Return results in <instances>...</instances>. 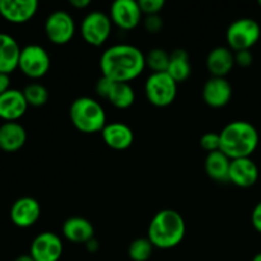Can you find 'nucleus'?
Returning a JSON list of instances; mask_svg holds the SVG:
<instances>
[{
    "label": "nucleus",
    "instance_id": "f257e3e1",
    "mask_svg": "<svg viewBox=\"0 0 261 261\" xmlns=\"http://www.w3.org/2000/svg\"><path fill=\"white\" fill-rule=\"evenodd\" d=\"M145 55L137 46L120 43L106 48L99 58L102 76L119 83H129L145 69Z\"/></svg>",
    "mask_w": 261,
    "mask_h": 261
},
{
    "label": "nucleus",
    "instance_id": "f03ea898",
    "mask_svg": "<svg viewBox=\"0 0 261 261\" xmlns=\"http://www.w3.org/2000/svg\"><path fill=\"white\" fill-rule=\"evenodd\" d=\"M221 150L229 158H249L259 145V133L249 121H232L219 133Z\"/></svg>",
    "mask_w": 261,
    "mask_h": 261
},
{
    "label": "nucleus",
    "instance_id": "7ed1b4c3",
    "mask_svg": "<svg viewBox=\"0 0 261 261\" xmlns=\"http://www.w3.org/2000/svg\"><path fill=\"white\" fill-rule=\"evenodd\" d=\"M185 233V219L173 209H162L155 213L148 227V240L153 246L162 250L180 245Z\"/></svg>",
    "mask_w": 261,
    "mask_h": 261
},
{
    "label": "nucleus",
    "instance_id": "20e7f679",
    "mask_svg": "<svg viewBox=\"0 0 261 261\" xmlns=\"http://www.w3.org/2000/svg\"><path fill=\"white\" fill-rule=\"evenodd\" d=\"M69 116L75 129L84 134L102 132L107 125L103 107L91 97H79L74 99L69 109Z\"/></svg>",
    "mask_w": 261,
    "mask_h": 261
},
{
    "label": "nucleus",
    "instance_id": "39448f33",
    "mask_svg": "<svg viewBox=\"0 0 261 261\" xmlns=\"http://www.w3.org/2000/svg\"><path fill=\"white\" fill-rule=\"evenodd\" d=\"M261 27L252 18H240L232 22L227 30L226 38L232 51L251 50L260 40Z\"/></svg>",
    "mask_w": 261,
    "mask_h": 261
},
{
    "label": "nucleus",
    "instance_id": "423d86ee",
    "mask_svg": "<svg viewBox=\"0 0 261 261\" xmlns=\"http://www.w3.org/2000/svg\"><path fill=\"white\" fill-rule=\"evenodd\" d=\"M147 99L155 107H167L177 96V83L167 73H152L144 86Z\"/></svg>",
    "mask_w": 261,
    "mask_h": 261
},
{
    "label": "nucleus",
    "instance_id": "0eeeda50",
    "mask_svg": "<svg viewBox=\"0 0 261 261\" xmlns=\"http://www.w3.org/2000/svg\"><path fill=\"white\" fill-rule=\"evenodd\" d=\"M50 55L42 46L27 45L20 50L18 68L28 78H42L50 70Z\"/></svg>",
    "mask_w": 261,
    "mask_h": 261
},
{
    "label": "nucleus",
    "instance_id": "6e6552de",
    "mask_svg": "<svg viewBox=\"0 0 261 261\" xmlns=\"http://www.w3.org/2000/svg\"><path fill=\"white\" fill-rule=\"evenodd\" d=\"M112 22L107 14L102 12H91L83 18L81 33L88 45L98 47L102 46L111 35Z\"/></svg>",
    "mask_w": 261,
    "mask_h": 261
},
{
    "label": "nucleus",
    "instance_id": "1a4fd4ad",
    "mask_svg": "<svg viewBox=\"0 0 261 261\" xmlns=\"http://www.w3.org/2000/svg\"><path fill=\"white\" fill-rule=\"evenodd\" d=\"M45 33L55 45H66L75 35V22L65 10H55L46 18Z\"/></svg>",
    "mask_w": 261,
    "mask_h": 261
},
{
    "label": "nucleus",
    "instance_id": "9d476101",
    "mask_svg": "<svg viewBox=\"0 0 261 261\" xmlns=\"http://www.w3.org/2000/svg\"><path fill=\"white\" fill-rule=\"evenodd\" d=\"M64 245L60 236L54 232H42L31 244L30 255L35 261H59Z\"/></svg>",
    "mask_w": 261,
    "mask_h": 261
},
{
    "label": "nucleus",
    "instance_id": "9b49d317",
    "mask_svg": "<svg viewBox=\"0 0 261 261\" xmlns=\"http://www.w3.org/2000/svg\"><path fill=\"white\" fill-rule=\"evenodd\" d=\"M142 10L135 0H116L110 7V19L121 30H133L142 20Z\"/></svg>",
    "mask_w": 261,
    "mask_h": 261
},
{
    "label": "nucleus",
    "instance_id": "f8f14e48",
    "mask_svg": "<svg viewBox=\"0 0 261 261\" xmlns=\"http://www.w3.org/2000/svg\"><path fill=\"white\" fill-rule=\"evenodd\" d=\"M36 0H0V15L14 24H23L32 19L37 13Z\"/></svg>",
    "mask_w": 261,
    "mask_h": 261
},
{
    "label": "nucleus",
    "instance_id": "ddd939ff",
    "mask_svg": "<svg viewBox=\"0 0 261 261\" xmlns=\"http://www.w3.org/2000/svg\"><path fill=\"white\" fill-rule=\"evenodd\" d=\"M9 216L14 226L19 228H30L40 219L41 205L35 198L23 196L14 201Z\"/></svg>",
    "mask_w": 261,
    "mask_h": 261
},
{
    "label": "nucleus",
    "instance_id": "4468645a",
    "mask_svg": "<svg viewBox=\"0 0 261 261\" xmlns=\"http://www.w3.org/2000/svg\"><path fill=\"white\" fill-rule=\"evenodd\" d=\"M232 86L226 78L211 76L203 87V99L208 106L221 109L227 106L232 98Z\"/></svg>",
    "mask_w": 261,
    "mask_h": 261
},
{
    "label": "nucleus",
    "instance_id": "2eb2a0df",
    "mask_svg": "<svg viewBox=\"0 0 261 261\" xmlns=\"http://www.w3.org/2000/svg\"><path fill=\"white\" fill-rule=\"evenodd\" d=\"M259 180V167L249 158H237L231 161L228 181L239 188L247 189L254 186Z\"/></svg>",
    "mask_w": 261,
    "mask_h": 261
},
{
    "label": "nucleus",
    "instance_id": "dca6fc26",
    "mask_svg": "<svg viewBox=\"0 0 261 261\" xmlns=\"http://www.w3.org/2000/svg\"><path fill=\"white\" fill-rule=\"evenodd\" d=\"M28 103L19 89H8L0 96V119L5 122L17 121L27 111Z\"/></svg>",
    "mask_w": 261,
    "mask_h": 261
},
{
    "label": "nucleus",
    "instance_id": "f3484780",
    "mask_svg": "<svg viewBox=\"0 0 261 261\" xmlns=\"http://www.w3.org/2000/svg\"><path fill=\"white\" fill-rule=\"evenodd\" d=\"M102 139L107 147L115 150H125L132 147L134 142V133L129 125L124 122L107 124L101 132Z\"/></svg>",
    "mask_w": 261,
    "mask_h": 261
},
{
    "label": "nucleus",
    "instance_id": "a211bd4d",
    "mask_svg": "<svg viewBox=\"0 0 261 261\" xmlns=\"http://www.w3.org/2000/svg\"><path fill=\"white\" fill-rule=\"evenodd\" d=\"M234 53L229 47H214L206 56V68L212 76L226 78L234 66Z\"/></svg>",
    "mask_w": 261,
    "mask_h": 261
},
{
    "label": "nucleus",
    "instance_id": "6ab92c4d",
    "mask_svg": "<svg viewBox=\"0 0 261 261\" xmlns=\"http://www.w3.org/2000/svg\"><path fill=\"white\" fill-rule=\"evenodd\" d=\"M63 234L74 244H88L93 240L94 228L88 219L83 217H71L63 224Z\"/></svg>",
    "mask_w": 261,
    "mask_h": 261
},
{
    "label": "nucleus",
    "instance_id": "aec40b11",
    "mask_svg": "<svg viewBox=\"0 0 261 261\" xmlns=\"http://www.w3.org/2000/svg\"><path fill=\"white\" fill-rule=\"evenodd\" d=\"M20 50L14 37L0 33V73L9 75L18 68Z\"/></svg>",
    "mask_w": 261,
    "mask_h": 261
},
{
    "label": "nucleus",
    "instance_id": "412c9836",
    "mask_svg": "<svg viewBox=\"0 0 261 261\" xmlns=\"http://www.w3.org/2000/svg\"><path fill=\"white\" fill-rule=\"evenodd\" d=\"M25 129L17 121L4 122L0 126V149L4 152H17L25 144Z\"/></svg>",
    "mask_w": 261,
    "mask_h": 261
},
{
    "label": "nucleus",
    "instance_id": "4be33fe9",
    "mask_svg": "<svg viewBox=\"0 0 261 261\" xmlns=\"http://www.w3.org/2000/svg\"><path fill=\"white\" fill-rule=\"evenodd\" d=\"M231 161L222 150L208 153L204 162L205 172L214 181H228Z\"/></svg>",
    "mask_w": 261,
    "mask_h": 261
},
{
    "label": "nucleus",
    "instance_id": "5701e85b",
    "mask_svg": "<svg viewBox=\"0 0 261 261\" xmlns=\"http://www.w3.org/2000/svg\"><path fill=\"white\" fill-rule=\"evenodd\" d=\"M167 73L175 79L176 83L185 82L191 74V64L189 54L184 48H176L170 54V65Z\"/></svg>",
    "mask_w": 261,
    "mask_h": 261
},
{
    "label": "nucleus",
    "instance_id": "b1692460",
    "mask_svg": "<svg viewBox=\"0 0 261 261\" xmlns=\"http://www.w3.org/2000/svg\"><path fill=\"white\" fill-rule=\"evenodd\" d=\"M106 99L116 109H129L135 102V92L129 83L112 82V86L110 88Z\"/></svg>",
    "mask_w": 261,
    "mask_h": 261
},
{
    "label": "nucleus",
    "instance_id": "393cba45",
    "mask_svg": "<svg viewBox=\"0 0 261 261\" xmlns=\"http://www.w3.org/2000/svg\"><path fill=\"white\" fill-rule=\"evenodd\" d=\"M22 92L24 94V98L27 101L28 106L33 107H41L46 105L48 101V97H50L47 88L40 83L28 84Z\"/></svg>",
    "mask_w": 261,
    "mask_h": 261
},
{
    "label": "nucleus",
    "instance_id": "a878e982",
    "mask_svg": "<svg viewBox=\"0 0 261 261\" xmlns=\"http://www.w3.org/2000/svg\"><path fill=\"white\" fill-rule=\"evenodd\" d=\"M154 246L148 240V237L137 239L130 244L127 255L133 261H148L153 254Z\"/></svg>",
    "mask_w": 261,
    "mask_h": 261
},
{
    "label": "nucleus",
    "instance_id": "bb28decb",
    "mask_svg": "<svg viewBox=\"0 0 261 261\" xmlns=\"http://www.w3.org/2000/svg\"><path fill=\"white\" fill-rule=\"evenodd\" d=\"M145 65L152 69L153 73H163L167 71L170 65V54L163 48H152L145 56Z\"/></svg>",
    "mask_w": 261,
    "mask_h": 261
},
{
    "label": "nucleus",
    "instance_id": "cd10ccee",
    "mask_svg": "<svg viewBox=\"0 0 261 261\" xmlns=\"http://www.w3.org/2000/svg\"><path fill=\"white\" fill-rule=\"evenodd\" d=\"M200 147L208 153L221 150V135H219V133H205L200 138Z\"/></svg>",
    "mask_w": 261,
    "mask_h": 261
},
{
    "label": "nucleus",
    "instance_id": "c85d7f7f",
    "mask_svg": "<svg viewBox=\"0 0 261 261\" xmlns=\"http://www.w3.org/2000/svg\"><path fill=\"white\" fill-rule=\"evenodd\" d=\"M139 7L143 14L158 15L165 8V0H139Z\"/></svg>",
    "mask_w": 261,
    "mask_h": 261
},
{
    "label": "nucleus",
    "instance_id": "c756f323",
    "mask_svg": "<svg viewBox=\"0 0 261 261\" xmlns=\"http://www.w3.org/2000/svg\"><path fill=\"white\" fill-rule=\"evenodd\" d=\"M144 27L148 32L158 33L163 28V19L158 15H147L144 19Z\"/></svg>",
    "mask_w": 261,
    "mask_h": 261
},
{
    "label": "nucleus",
    "instance_id": "7c9ffc66",
    "mask_svg": "<svg viewBox=\"0 0 261 261\" xmlns=\"http://www.w3.org/2000/svg\"><path fill=\"white\" fill-rule=\"evenodd\" d=\"M252 61H254V56H252V53L250 50L234 53V63L239 66H241V68H249L252 64Z\"/></svg>",
    "mask_w": 261,
    "mask_h": 261
},
{
    "label": "nucleus",
    "instance_id": "2f4dec72",
    "mask_svg": "<svg viewBox=\"0 0 261 261\" xmlns=\"http://www.w3.org/2000/svg\"><path fill=\"white\" fill-rule=\"evenodd\" d=\"M112 82L114 81L106 78V76H101V78H99L96 83L97 94H98L99 97H102V98L106 99L107 94H109V92H110V88H111V86H112Z\"/></svg>",
    "mask_w": 261,
    "mask_h": 261
},
{
    "label": "nucleus",
    "instance_id": "473e14b6",
    "mask_svg": "<svg viewBox=\"0 0 261 261\" xmlns=\"http://www.w3.org/2000/svg\"><path fill=\"white\" fill-rule=\"evenodd\" d=\"M251 222L254 228L261 233V201L256 204L251 214Z\"/></svg>",
    "mask_w": 261,
    "mask_h": 261
},
{
    "label": "nucleus",
    "instance_id": "72a5a7b5",
    "mask_svg": "<svg viewBox=\"0 0 261 261\" xmlns=\"http://www.w3.org/2000/svg\"><path fill=\"white\" fill-rule=\"evenodd\" d=\"M10 87V78L8 74L0 73V96L8 91Z\"/></svg>",
    "mask_w": 261,
    "mask_h": 261
},
{
    "label": "nucleus",
    "instance_id": "f704fd0d",
    "mask_svg": "<svg viewBox=\"0 0 261 261\" xmlns=\"http://www.w3.org/2000/svg\"><path fill=\"white\" fill-rule=\"evenodd\" d=\"M69 4L76 9H84L91 4V0H69Z\"/></svg>",
    "mask_w": 261,
    "mask_h": 261
},
{
    "label": "nucleus",
    "instance_id": "c9c22d12",
    "mask_svg": "<svg viewBox=\"0 0 261 261\" xmlns=\"http://www.w3.org/2000/svg\"><path fill=\"white\" fill-rule=\"evenodd\" d=\"M14 261H35V260H33V257L28 254V255H20V256H18Z\"/></svg>",
    "mask_w": 261,
    "mask_h": 261
},
{
    "label": "nucleus",
    "instance_id": "e433bc0d",
    "mask_svg": "<svg viewBox=\"0 0 261 261\" xmlns=\"http://www.w3.org/2000/svg\"><path fill=\"white\" fill-rule=\"evenodd\" d=\"M252 261H261V252H259V254L255 255L254 259H252Z\"/></svg>",
    "mask_w": 261,
    "mask_h": 261
},
{
    "label": "nucleus",
    "instance_id": "4c0bfd02",
    "mask_svg": "<svg viewBox=\"0 0 261 261\" xmlns=\"http://www.w3.org/2000/svg\"><path fill=\"white\" fill-rule=\"evenodd\" d=\"M259 5H260V8H261V0H259Z\"/></svg>",
    "mask_w": 261,
    "mask_h": 261
}]
</instances>
